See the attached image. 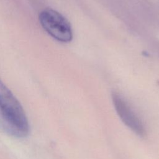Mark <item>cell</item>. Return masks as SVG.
<instances>
[{
    "instance_id": "3",
    "label": "cell",
    "mask_w": 159,
    "mask_h": 159,
    "mask_svg": "<svg viewBox=\"0 0 159 159\" xmlns=\"http://www.w3.org/2000/svg\"><path fill=\"white\" fill-rule=\"evenodd\" d=\"M112 101L115 109L123 122L136 134L143 136L145 134L143 124L127 102L117 94H112Z\"/></svg>"
},
{
    "instance_id": "1",
    "label": "cell",
    "mask_w": 159,
    "mask_h": 159,
    "mask_svg": "<svg viewBox=\"0 0 159 159\" xmlns=\"http://www.w3.org/2000/svg\"><path fill=\"white\" fill-rule=\"evenodd\" d=\"M0 114L6 131L17 138H24L30 131L26 114L20 102L0 79Z\"/></svg>"
},
{
    "instance_id": "2",
    "label": "cell",
    "mask_w": 159,
    "mask_h": 159,
    "mask_svg": "<svg viewBox=\"0 0 159 159\" xmlns=\"http://www.w3.org/2000/svg\"><path fill=\"white\" fill-rule=\"evenodd\" d=\"M39 20L43 29L53 39L65 43L71 40V25L60 12L50 8L45 9L40 12Z\"/></svg>"
}]
</instances>
